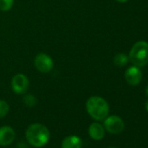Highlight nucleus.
Wrapping results in <instances>:
<instances>
[{
	"label": "nucleus",
	"instance_id": "f257e3e1",
	"mask_svg": "<svg viewBox=\"0 0 148 148\" xmlns=\"http://www.w3.org/2000/svg\"><path fill=\"white\" fill-rule=\"evenodd\" d=\"M27 142L34 147L45 145L50 139V131L43 124L34 123L28 126L25 132Z\"/></svg>",
	"mask_w": 148,
	"mask_h": 148
},
{
	"label": "nucleus",
	"instance_id": "f03ea898",
	"mask_svg": "<svg viewBox=\"0 0 148 148\" xmlns=\"http://www.w3.org/2000/svg\"><path fill=\"white\" fill-rule=\"evenodd\" d=\"M88 114L95 120H104L109 113V105L105 99L99 96L90 97L86 104Z\"/></svg>",
	"mask_w": 148,
	"mask_h": 148
},
{
	"label": "nucleus",
	"instance_id": "7ed1b4c3",
	"mask_svg": "<svg viewBox=\"0 0 148 148\" xmlns=\"http://www.w3.org/2000/svg\"><path fill=\"white\" fill-rule=\"evenodd\" d=\"M129 59L135 66L145 65L148 63V44L145 41L137 42L130 51Z\"/></svg>",
	"mask_w": 148,
	"mask_h": 148
},
{
	"label": "nucleus",
	"instance_id": "20e7f679",
	"mask_svg": "<svg viewBox=\"0 0 148 148\" xmlns=\"http://www.w3.org/2000/svg\"><path fill=\"white\" fill-rule=\"evenodd\" d=\"M11 86L15 93L25 94L27 92L30 86L29 79L23 73H18L12 79Z\"/></svg>",
	"mask_w": 148,
	"mask_h": 148
},
{
	"label": "nucleus",
	"instance_id": "39448f33",
	"mask_svg": "<svg viewBox=\"0 0 148 148\" xmlns=\"http://www.w3.org/2000/svg\"><path fill=\"white\" fill-rule=\"evenodd\" d=\"M34 65L39 72L48 73L52 70L54 66V62L51 58V56H49L46 53L41 52L35 57Z\"/></svg>",
	"mask_w": 148,
	"mask_h": 148
},
{
	"label": "nucleus",
	"instance_id": "423d86ee",
	"mask_svg": "<svg viewBox=\"0 0 148 148\" xmlns=\"http://www.w3.org/2000/svg\"><path fill=\"white\" fill-rule=\"evenodd\" d=\"M104 127L108 132L112 134L120 133L125 128V123L121 118L116 115L106 117L104 119Z\"/></svg>",
	"mask_w": 148,
	"mask_h": 148
},
{
	"label": "nucleus",
	"instance_id": "0eeeda50",
	"mask_svg": "<svg viewBox=\"0 0 148 148\" xmlns=\"http://www.w3.org/2000/svg\"><path fill=\"white\" fill-rule=\"evenodd\" d=\"M125 78L130 86H138L142 79V72L138 66H131L125 71Z\"/></svg>",
	"mask_w": 148,
	"mask_h": 148
},
{
	"label": "nucleus",
	"instance_id": "6e6552de",
	"mask_svg": "<svg viewBox=\"0 0 148 148\" xmlns=\"http://www.w3.org/2000/svg\"><path fill=\"white\" fill-rule=\"evenodd\" d=\"M16 138L14 129L9 125L0 127V145L6 146L11 145Z\"/></svg>",
	"mask_w": 148,
	"mask_h": 148
},
{
	"label": "nucleus",
	"instance_id": "1a4fd4ad",
	"mask_svg": "<svg viewBox=\"0 0 148 148\" xmlns=\"http://www.w3.org/2000/svg\"><path fill=\"white\" fill-rule=\"evenodd\" d=\"M83 140L77 135L65 137L61 143V148H82Z\"/></svg>",
	"mask_w": 148,
	"mask_h": 148
},
{
	"label": "nucleus",
	"instance_id": "9d476101",
	"mask_svg": "<svg viewBox=\"0 0 148 148\" xmlns=\"http://www.w3.org/2000/svg\"><path fill=\"white\" fill-rule=\"evenodd\" d=\"M105 131H106L105 127L101 124L98 122H94L90 125L88 129V133L92 139L100 140L105 136Z\"/></svg>",
	"mask_w": 148,
	"mask_h": 148
},
{
	"label": "nucleus",
	"instance_id": "9b49d317",
	"mask_svg": "<svg viewBox=\"0 0 148 148\" xmlns=\"http://www.w3.org/2000/svg\"><path fill=\"white\" fill-rule=\"evenodd\" d=\"M128 61H129V57L127 55H125V53H118L115 55V57L113 58L114 64L119 67H123V66L126 65Z\"/></svg>",
	"mask_w": 148,
	"mask_h": 148
},
{
	"label": "nucleus",
	"instance_id": "f8f14e48",
	"mask_svg": "<svg viewBox=\"0 0 148 148\" xmlns=\"http://www.w3.org/2000/svg\"><path fill=\"white\" fill-rule=\"evenodd\" d=\"M23 102H24V104L26 106H28V107H33V106H35L37 105L38 99L32 94H26L23 98Z\"/></svg>",
	"mask_w": 148,
	"mask_h": 148
},
{
	"label": "nucleus",
	"instance_id": "ddd939ff",
	"mask_svg": "<svg viewBox=\"0 0 148 148\" xmlns=\"http://www.w3.org/2000/svg\"><path fill=\"white\" fill-rule=\"evenodd\" d=\"M14 5V0H0V11L8 12Z\"/></svg>",
	"mask_w": 148,
	"mask_h": 148
},
{
	"label": "nucleus",
	"instance_id": "4468645a",
	"mask_svg": "<svg viewBox=\"0 0 148 148\" xmlns=\"http://www.w3.org/2000/svg\"><path fill=\"white\" fill-rule=\"evenodd\" d=\"M10 110V106L9 104L3 99H0V119L5 117Z\"/></svg>",
	"mask_w": 148,
	"mask_h": 148
},
{
	"label": "nucleus",
	"instance_id": "2eb2a0df",
	"mask_svg": "<svg viewBox=\"0 0 148 148\" xmlns=\"http://www.w3.org/2000/svg\"><path fill=\"white\" fill-rule=\"evenodd\" d=\"M117 2H119V3H125V2H127L128 0H116Z\"/></svg>",
	"mask_w": 148,
	"mask_h": 148
},
{
	"label": "nucleus",
	"instance_id": "dca6fc26",
	"mask_svg": "<svg viewBox=\"0 0 148 148\" xmlns=\"http://www.w3.org/2000/svg\"><path fill=\"white\" fill-rule=\"evenodd\" d=\"M145 108H146V111L148 112V100H147V102L145 104Z\"/></svg>",
	"mask_w": 148,
	"mask_h": 148
},
{
	"label": "nucleus",
	"instance_id": "f3484780",
	"mask_svg": "<svg viewBox=\"0 0 148 148\" xmlns=\"http://www.w3.org/2000/svg\"><path fill=\"white\" fill-rule=\"evenodd\" d=\"M145 92H146V95L148 96V86H147V87H146V89H145Z\"/></svg>",
	"mask_w": 148,
	"mask_h": 148
},
{
	"label": "nucleus",
	"instance_id": "a211bd4d",
	"mask_svg": "<svg viewBox=\"0 0 148 148\" xmlns=\"http://www.w3.org/2000/svg\"><path fill=\"white\" fill-rule=\"evenodd\" d=\"M108 148H115V147H108Z\"/></svg>",
	"mask_w": 148,
	"mask_h": 148
}]
</instances>
